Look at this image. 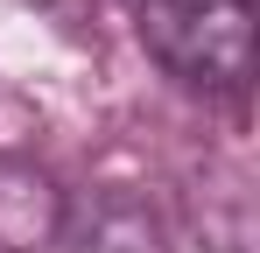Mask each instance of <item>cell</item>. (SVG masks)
Masks as SVG:
<instances>
[{
    "mask_svg": "<svg viewBox=\"0 0 260 253\" xmlns=\"http://www.w3.org/2000/svg\"><path fill=\"white\" fill-rule=\"evenodd\" d=\"M169 7H204V0H169Z\"/></svg>",
    "mask_w": 260,
    "mask_h": 253,
    "instance_id": "cell-4",
    "label": "cell"
},
{
    "mask_svg": "<svg viewBox=\"0 0 260 253\" xmlns=\"http://www.w3.org/2000/svg\"><path fill=\"white\" fill-rule=\"evenodd\" d=\"M141 42L190 91L239 99L253 78V7L246 0H204V7L141 0Z\"/></svg>",
    "mask_w": 260,
    "mask_h": 253,
    "instance_id": "cell-1",
    "label": "cell"
},
{
    "mask_svg": "<svg viewBox=\"0 0 260 253\" xmlns=\"http://www.w3.org/2000/svg\"><path fill=\"white\" fill-rule=\"evenodd\" d=\"M63 190L28 155H0V253H56Z\"/></svg>",
    "mask_w": 260,
    "mask_h": 253,
    "instance_id": "cell-3",
    "label": "cell"
},
{
    "mask_svg": "<svg viewBox=\"0 0 260 253\" xmlns=\"http://www.w3.org/2000/svg\"><path fill=\"white\" fill-rule=\"evenodd\" d=\"M56 253H169V232L141 190H91L78 204H63Z\"/></svg>",
    "mask_w": 260,
    "mask_h": 253,
    "instance_id": "cell-2",
    "label": "cell"
}]
</instances>
